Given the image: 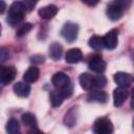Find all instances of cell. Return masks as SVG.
Wrapping results in <instances>:
<instances>
[{
    "mask_svg": "<svg viewBox=\"0 0 134 134\" xmlns=\"http://www.w3.org/2000/svg\"><path fill=\"white\" fill-rule=\"evenodd\" d=\"M8 57V52L5 48H0V64H2L3 62H5V60Z\"/></svg>",
    "mask_w": 134,
    "mask_h": 134,
    "instance_id": "26",
    "label": "cell"
},
{
    "mask_svg": "<svg viewBox=\"0 0 134 134\" xmlns=\"http://www.w3.org/2000/svg\"><path fill=\"white\" fill-rule=\"evenodd\" d=\"M5 129H6L7 134H21L20 126H19V122L16 118L8 119V121L6 122Z\"/></svg>",
    "mask_w": 134,
    "mask_h": 134,
    "instance_id": "18",
    "label": "cell"
},
{
    "mask_svg": "<svg viewBox=\"0 0 134 134\" xmlns=\"http://www.w3.org/2000/svg\"><path fill=\"white\" fill-rule=\"evenodd\" d=\"M80 84L82 86V88H84L85 90H91L94 89L93 86V75L89 74V73H82L80 75Z\"/></svg>",
    "mask_w": 134,
    "mask_h": 134,
    "instance_id": "16",
    "label": "cell"
},
{
    "mask_svg": "<svg viewBox=\"0 0 134 134\" xmlns=\"http://www.w3.org/2000/svg\"><path fill=\"white\" fill-rule=\"evenodd\" d=\"M63 95L59 90H53L50 92V103L53 107H59L63 103Z\"/></svg>",
    "mask_w": 134,
    "mask_h": 134,
    "instance_id": "20",
    "label": "cell"
},
{
    "mask_svg": "<svg viewBox=\"0 0 134 134\" xmlns=\"http://www.w3.org/2000/svg\"><path fill=\"white\" fill-rule=\"evenodd\" d=\"M88 66L92 71H94L96 73H103L106 69V62L102 59L100 55L94 54L89 59Z\"/></svg>",
    "mask_w": 134,
    "mask_h": 134,
    "instance_id": "6",
    "label": "cell"
},
{
    "mask_svg": "<svg viewBox=\"0 0 134 134\" xmlns=\"http://www.w3.org/2000/svg\"><path fill=\"white\" fill-rule=\"evenodd\" d=\"M6 8V4L4 1H0V14H2Z\"/></svg>",
    "mask_w": 134,
    "mask_h": 134,
    "instance_id": "29",
    "label": "cell"
},
{
    "mask_svg": "<svg viewBox=\"0 0 134 134\" xmlns=\"http://www.w3.org/2000/svg\"><path fill=\"white\" fill-rule=\"evenodd\" d=\"M83 58V53L81 51V49L79 48H71L67 51L66 55H65V60L67 63L69 64H75L79 63Z\"/></svg>",
    "mask_w": 134,
    "mask_h": 134,
    "instance_id": "12",
    "label": "cell"
},
{
    "mask_svg": "<svg viewBox=\"0 0 134 134\" xmlns=\"http://www.w3.org/2000/svg\"><path fill=\"white\" fill-rule=\"evenodd\" d=\"M75 120H76V117H75V115L73 114V115H71V111H69L67 114H66V116H65V124L68 126V127H72L73 125H74V122H75Z\"/></svg>",
    "mask_w": 134,
    "mask_h": 134,
    "instance_id": "25",
    "label": "cell"
},
{
    "mask_svg": "<svg viewBox=\"0 0 134 134\" xmlns=\"http://www.w3.org/2000/svg\"><path fill=\"white\" fill-rule=\"evenodd\" d=\"M128 97V91L126 88H116L113 92V102L115 107H120Z\"/></svg>",
    "mask_w": 134,
    "mask_h": 134,
    "instance_id": "10",
    "label": "cell"
},
{
    "mask_svg": "<svg viewBox=\"0 0 134 134\" xmlns=\"http://www.w3.org/2000/svg\"><path fill=\"white\" fill-rule=\"evenodd\" d=\"M89 46L94 49V50H102L105 46H104V41H103V37H98V36H93L89 39L88 42Z\"/></svg>",
    "mask_w": 134,
    "mask_h": 134,
    "instance_id": "19",
    "label": "cell"
},
{
    "mask_svg": "<svg viewBox=\"0 0 134 134\" xmlns=\"http://www.w3.org/2000/svg\"><path fill=\"white\" fill-rule=\"evenodd\" d=\"M62 53H63V47L61 44L54 42L49 46V55L52 60L55 61L59 60L62 57Z\"/></svg>",
    "mask_w": 134,
    "mask_h": 134,
    "instance_id": "17",
    "label": "cell"
},
{
    "mask_svg": "<svg viewBox=\"0 0 134 134\" xmlns=\"http://www.w3.org/2000/svg\"><path fill=\"white\" fill-rule=\"evenodd\" d=\"M32 25L30 23H23L22 25H20V27L17 30V36L18 37H22L24 35H26L30 29H31Z\"/></svg>",
    "mask_w": 134,
    "mask_h": 134,
    "instance_id": "23",
    "label": "cell"
},
{
    "mask_svg": "<svg viewBox=\"0 0 134 134\" xmlns=\"http://www.w3.org/2000/svg\"><path fill=\"white\" fill-rule=\"evenodd\" d=\"M22 121L25 126L30 127V128H35L37 126V120L34 114L31 113H25L22 115Z\"/></svg>",
    "mask_w": 134,
    "mask_h": 134,
    "instance_id": "21",
    "label": "cell"
},
{
    "mask_svg": "<svg viewBox=\"0 0 134 134\" xmlns=\"http://www.w3.org/2000/svg\"><path fill=\"white\" fill-rule=\"evenodd\" d=\"M23 4H24L26 10H30L34 7V5L36 4V2H34V1H24Z\"/></svg>",
    "mask_w": 134,
    "mask_h": 134,
    "instance_id": "27",
    "label": "cell"
},
{
    "mask_svg": "<svg viewBox=\"0 0 134 134\" xmlns=\"http://www.w3.org/2000/svg\"><path fill=\"white\" fill-rule=\"evenodd\" d=\"M107 84V80L104 75H95L93 76V86L94 88H103Z\"/></svg>",
    "mask_w": 134,
    "mask_h": 134,
    "instance_id": "22",
    "label": "cell"
},
{
    "mask_svg": "<svg viewBox=\"0 0 134 134\" xmlns=\"http://www.w3.org/2000/svg\"><path fill=\"white\" fill-rule=\"evenodd\" d=\"M104 41V46L108 49H114L117 46L118 43V37H117V30L116 29H111L106 34L105 37H103Z\"/></svg>",
    "mask_w": 134,
    "mask_h": 134,
    "instance_id": "9",
    "label": "cell"
},
{
    "mask_svg": "<svg viewBox=\"0 0 134 134\" xmlns=\"http://www.w3.org/2000/svg\"><path fill=\"white\" fill-rule=\"evenodd\" d=\"M77 32H79V26L77 24L73 22H67L64 24L61 34L65 40H67L69 43H72L76 40L77 38Z\"/></svg>",
    "mask_w": 134,
    "mask_h": 134,
    "instance_id": "4",
    "label": "cell"
},
{
    "mask_svg": "<svg viewBox=\"0 0 134 134\" xmlns=\"http://www.w3.org/2000/svg\"><path fill=\"white\" fill-rule=\"evenodd\" d=\"M39 75H40V71L37 67L32 66V67H29L25 72H24V75H23V79L25 81V83H34L36 82L38 79H39Z\"/></svg>",
    "mask_w": 134,
    "mask_h": 134,
    "instance_id": "15",
    "label": "cell"
},
{
    "mask_svg": "<svg viewBox=\"0 0 134 134\" xmlns=\"http://www.w3.org/2000/svg\"><path fill=\"white\" fill-rule=\"evenodd\" d=\"M57 13H58V7L55 5H53V4H49V5L43 6L38 12L39 16L42 19H45V20H48V19L53 18L57 15Z\"/></svg>",
    "mask_w": 134,
    "mask_h": 134,
    "instance_id": "11",
    "label": "cell"
},
{
    "mask_svg": "<svg viewBox=\"0 0 134 134\" xmlns=\"http://www.w3.org/2000/svg\"><path fill=\"white\" fill-rule=\"evenodd\" d=\"M0 32H1V24H0Z\"/></svg>",
    "mask_w": 134,
    "mask_h": 134,
    "instance_id": "30",
    "label": "cell"
},
{
    "mask_svg": "<svg viewBox=\"0 0 134 134\" xmlns=\"http://www.w3.org/2000/svg\"><path fill=\"white\" fill-rule=\"evenodd\" d=\"M17 74V70L14 66H2L0 67V83L6 85L10 83Z\"/></svg>",
    "mask_w": 134,
    "mask_h": 134,
    "instance_id": "5",
    "label": "cell"
},
{
    "mask_svg": "<svg viewBox=\"0 0 134 134\" xmlns=\"http://www.w3.org/2000/svg\"><path fill=\"white\" fill-rule=\"evenodd\" d=\"M25 6L23 4V2L17 1L14 2L8 10V16H7V22L12 25V26H17L19 25L23 19H24V15H25Z\"/></svg>",
    "mask_w": 134,
    "mask_h": 134,
    "instance_id": "1",
    "label": "cell"
},
{
    "mask_svg": "<svg viewBox=\"0 0 134 134\" xmlns=\"http://www.w3.org/2000/svg\"><path fill=\"white\" fill-rule=\"evenodd\" d=\"M94 134H112L113 133V125L106 117L97 118L92 127Z\"/></svg>",
    "mask_w": 134,
    "mask_h": 134,
    "instance_id": "3",
    "label": "cell"
},
{
    "mask_svg": "<svg viewBox=\"0 0 134 134\" xmlns=\"http://www.w3.org/2000/svg\"><path fill=\"white\" fill-rule=\"evenodd\" d=\"M51 83L52 85L58 89L61 90L64 87H66L67 85L70 84V79L68 77V75L64 72H57L52 75L51 77Z\"/></svg>",
    "mask_w": 134,
    "mask_h": 134,
    "instance_id": "7",
    "label": "cell"
},
{
    "mask_svg": "<svg viewBox=\"0 0 134 134\" xmlns=\"http://www.w3.org/2000/svg\"><path fill=\"white\" fill-rule=\"evenodd\" d=\"M14 92L20 97H26L30 93V86L27 83L18 82L14 85Z\"/></svg>",
    "mask_w": 134,
    "mask_h": 134,
    "instance_id": "13",
    "label": "cell"
},
{
    "mask_svg": "<svg viewBox=\"0 0 134 134\" xmlns=\"http://www.w3.org/2000/svg\"><path fill=\"white\" fill-rule=\"evenodd\" d=\"M28 134H44V133H42L40 130H38V129L35 127V128H31V130L28 132Z\"/></svg>",
    "mask_w": 134,
    "mask_h": 134,
    "instance_id": "28",
    "label": "cell"
},
{
    "mask_svg": "<svg viewBox=\"0 0 134 134\" xmlns=\"http://www.w3.org/2000/svg\"><path fill=\"white\" fill-rule=\"evenodd\" d=\"M114 81L120 88H128L133 82V76L127 72H117L114 74Z\"/></svg>",
    "mask_w": 134,
    "mask_h": 134,
    "instance_id": "8",
    "label": "cell"
},
{
    "mask_svg": "<svg viewBox=\"0 0 134 134\" xmlns=\"http://www.w3.org/2000/svg\"><path fill=\"white\" fill-rule=\"evenodd\" d=\"M126 7V2L125 1H114L111 2L108 7H107V15L109 19L116 21L120 19L124 15V10Z\"/></svg>",
    "mask_w": 134,
    "mask_h": 134,
    "instance_id": "2",
    "label": "cell"
},
{
    "mask_svg": "<svg viewBox=\"0 0 134 134\" xmlns=\"http://www.w3.org/2000/svg\"><path fill=\"white\" fill-rule=\"evenodd\" d=\"M87 99L89 102H97V103H106L108 100V94L105 91L100 90H95L89 93Z\"/></svg>",
    "mask_w": 134,
    "mask_h": 134,
    "instance_id": "14",
    "label": "cell"
},
{
    "mask_svg": "<svg viewBox=\"0 0 134 134\" xmlns=\"http://www.w3.org/2000/svg\"><path fill=\"white\" fill-rule=\"evenodd\" d=\"M57 90H58V89H57ZM59 91L62 93V95H63L64 98L69 97V96H71V94H72V92H73V85L70 83L69 85H67L66 87H64L63 89H61V90H59Z\"/></svg>",
    "mask_w": 134,
    "mask_h": 134,
    "instance_id": "24",
    "label": "cell"
}]
</instances>
